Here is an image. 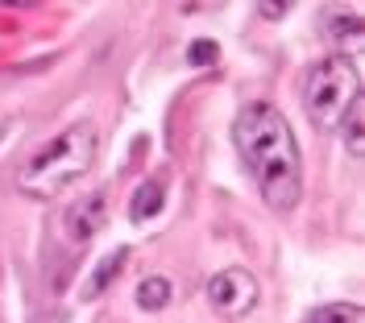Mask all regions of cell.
Here are the masks:
<instances>
[{
    "label": "cell",
    "instance_id": "cell-7",
    "mask_svg": "<svg viewBox=\"0 0 365 323\" xmlns=\"http://www.w3.org/2000/svg\"><path fill=\"white\" fill-rule=\"evenodd\" d=\"M170 299H175L170 277H162V274L141 277V286H137V307H141V311H150V315H154V311H166Z\"/></svg>",
    "mask_w": 365,
    "mask_h": 323
},
{
    "label": "cell",
    "instance_id": "cell-4",
    "mask_svg": "<svg viewBox=\"0 0 365 323\" xmlns=\"http://www.w3.org/2000/svg\"><path fill=\"white\" fill-rule=\"evenodd\" d=\"M257 299H262L257 295V277L250 270H241V265H228L220 274H212V282H207V302L225 319H245L257 307Z\"/></svg>",
    "mask_w": 365,
    "mask_h": 323
},
{
    "label": "cell",
    "instance_id": "cell-12",
    "mask_svg": "<svg viewBox=\"0 0 365 323\" xmlns=\"http://www.w3.org/2000/svg\"><path fill=\"white\" fill-rule=\"evenodd\" d=\"M216 54H220V46L216 42H191V50H187V58H191V67H207V63H216Z\"/></svg>",
    "mask_w": 365,
    "mask_h": 323
},
{
    "label": "cell",
    "instance_id": "cell-1",
    "mask_svg": "<svg viewBox=\"0 0 365 323\" xmlns=\"http://www.w3.org/2000/svg\"><path fill=\"white\" fill-rule=\"evenodd\" d=\"M232 145L262 199L274 211H295L303 199V158L291 120L270 100H253L232 120Z\"/></svg>",
    "mask_w": 365,
    "mask_h": 323
},
{
    "label": "cell",
    "instance_id": "cell-9",
    "mask_svg": "<svg viewBox=\"0 0 365 323\" xmlns=\"http://www.w3.org/2000/svg\"><path fill=\"white\" fill-rule=\"evenodd\" d=\"M336 129L344 133V149H349L353 158H361L365 154V95H357V100L349 104V112H344V120Z\"/></svg>",
    "mask_w": 365,
    "mask_h": 323
},
{
    "label": "cell",
    "instance_id": "cell-3",
    "mask_svg": "<svg viewBox=\"0 0 365 323\" xmlns=\"http://www.w3.org/2000/svg\"><path fill=\"white\" fill-rule=\"evenodd\" d=\"M299 95H303V112L316 129H336L349 112V104L361 95V70L344 54H328L307 67Z\"/></svg>",
    "mask_w": 365,
    "mask_h": 323
},
{
    "label": "cell",
    "instance_id": "cell-13",
    "mask_svg": "<svg viewBox=\"0 0 365 323\" xmlns=\"http://www.w3.org/2000/svg\"><path fill=\"white\" fill-rule=\"evenodd\" d=\"M291 13V4H257V17H270V21H282Z\"/></svg>",
    "mask_w": 365,
    "mask_h": 323
},
{
    "label": "cell",
    "instance_id": "cell-8",
    "mask_svg": "<svg viewBox=\"0 0 365 323\" xmlns=\"http://www.w3.org/2000/svg\"><path fill=\"white\" fill-rule=\"evenodd\" d=\"M162 203H166V186H162L158 179H145V183L133 191V199H129V216H133V220H154L162 211Z\"/></svg>",
    "mask_w": 365,
    "mask_h": 323
},
{
    "label": "cell",
    "instance_id": "cell-11",
    "mask_svg": "<svg viewBox=\"0 0 365 323\" xmlns=\"http://www.w3.org/2000/svg\"><path fill=\"white\" fill-rule=\"evenodd\" d=\"M125 261H129V249H113V253L104 257V261L96 265V274H91V295L108 290V282H113L120 270H125Z\"/></svg>",
    "mask_w": 365,
    "mask_h": 323
},
{
    "label": "cell",
    "instance_id": "cell-6",
    "mask_svg": "<svg viewBox=\"0 0 365 323\" xmlns=\"http://www.w3.org/2000/svg\"><path fill=\"white\" fill-rule=\"evenodd\" d=\"M319 33L328 38V46H336V54L353 58V50H361V17L353 9H324L319 13Z\"/></svg>",
    "mask_w": 365,
    "mask_h": 323
},
{
    "label": "cell",
    "instance_id": "cell-5",
    "mask_svg": "<svg viewBox=\"0 0 365 323\" xmlns=\"http://www.w3.org/2000/svg\"><path fill=\"white\" fill-rule=\"evenodd\" d=\"M104 208H108V195H104V191L75 199V203L67 208V216H63V232H67V240H75V245L91 240L96 232L104 228Z\"/></svg>",
    "mask_w": 365,
    "mask_h": 323
},
{
    "label": "cell",
    "instance_id": "cell-2",
    "mask_svg": "<svg viewBox=\"0 0 365 323\" xmlns=\"http://www.w3.org/2000/svg\"><path fill=\"white\" fill-rule=\"evenodd\" d=\"M96 149H100V133L91 120H75L58 137H50L17 170V191L25 199H54L63 195V186L79 183L96 166Z\"/></svg>",
    "mask_w": 365,
    "mask_h": 323
},
{
    "label": "cell",
    "instance_id": "cell-10",
    "mask_svg": "<svg viewBox=\"0 0 365 323\" xmlns=\"http://www.w3.org/2000/svg\"><path fill=\"white\" fill-rule=\"evenodd\" d=\"M303 323H365V315H361V307H353V302H328V307L307 311Z\"/></svg>",
    "mask_w": 365,
    "mask_h": 323
}]
</instances>
